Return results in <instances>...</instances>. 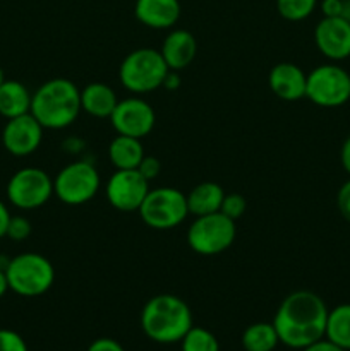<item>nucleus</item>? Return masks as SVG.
<instances>
[{
    "mask_svg": "<svg viewBox=\"0 0 350 351\" xmlns=\"http://www.w3.org/2000/svg\"><path fill=\"white\" fill-rule=\"evenodd\" d=\"M328 307L325 300L314 291L297 290L287 295L275 314L273 326L280 343L294 350L325 338Z\"/></svg>",
    "mask_w": 350,
    "mask_h": 351,
    "instance_id": "nucleus-1",
    "label": "nucleus"
},
{
    "mask_svg": "<svg viewBox=\"0 0 350 351\" xmlns=\"http://www.w3.org/2000/svg\"><path fill=\"white\" fill-rule=\"evenodd\" d=\"M81 112V89L71 79H50L33 93L30 113L43 129H65L78 120Z\"/></svg>",
    "mask_w": 350,
    "mask_h": 351,
    "instance_id": "nucleus-2",
    "label": "nucleus"
},
{
    "mask_svg": "<svg viewBox=\"0 0 350 351\" xmlns=\"http://www.w3.org/2000/svg\"><path fill=\"white\" fill-rule=\"evenodd\" d=\"M191 328V307L177 295L161 293L151 297L141 311V329L154 343H178Z\"/></svg>",
    "mask_w": 350,
    "mask_h": 351,
    "instance_id": "nucleus-3",
    "label": "nucleus"
},
{
    "mask_svg": "<svg viewBox=\"0 0 350 351\" xmlns=\"http://www.w3.org/2000/svg\"><path fill=\"white\" fill-rule=\"evenodd\" d=\"M9 290L24 298L41 297L55 283V267L45 256L23 252L10 257L5 269Z\"/></svg>",
    "mask_w": 350,
    "mask_h": 351,
    "instance_id": "nucleus-4",
    "label": "nucleus"
},
{
    "mask_svg": "<svg viewBox=\"0 0 350 351\" xmlns=\"http://www.w3.org/2000/svg\"><path fill=\"white\" fill-rule=\"evenodd\" d=\"M168 65L154 48H137L126 55L119 67V77L124 88L134 95H146L163 86Z\"/></svg>",
    "mask_w": 350,
    "mask_h": 351,
    "instance_id": "nucleus-5",
    "label": "nucleus"
},
{
    "mask_svg": "<svg viewBox=\"0 0 350 351\" xmlns=\"http://www.w3.org/2000/svg\"><path fill=\"white\" fill-rule=\"evenodd\" d=\"M137 213L150 228L172 230L187 219V195L175 187L150 189Z\"/></svg>",
    "mask_w": 350,
    "mask_h": 351,
    "instance_id": "nucleus-6",
    "label": "nucleus"
},
{
    "mask_svg": "<svg viewBox=\"0 0 350 351\" xmlns=\"http://www.w3.org/2000/svg\"><path fill=\"white\" fill-rule=\"evenodd\" d=\"M235 235V221L218 211L196 216L187 230V243L199 256H216L232 247Z\"/></svg>",
    "mask_w": 350,
    "mask_h": 351,
    "instance_id": "nucleus-7",
    "label": "nucleus"
},
{
    "mask_svg": "<svg viewBox=\"0 0 350 351\" xmlns=\"http://www.w3.org/2000/svg\"><path fill=\"white\" fill-rule=\"evenodd\" d=\"M102 187L98 170L89 161H74L62 168L54 178V194L67 206H81L91 201Z\"/></svg>",
    "mask_w": 350,
    "mask_h": 351,
    "instance_id": "nucleus-8",
    "label": "nucleus"
},
{
    "mask_svg": "<svg viewBox=\"0 0 350 351\" xmlns=\"http://www.w3.org/2000/svg\"><path fill=\"white\" fill-rule=\"evenodd\" d=\"M7 201L17 209L33 211L54 195V180L45 170L26 167L17 170L7 182Z\"/></svg>",
    "mask_w": 350,
    "mask_h": 351,
    "instance_id": "nucleus-9",
    "label": "nucleus"
},
{
    "mask_svg": "<svg viewBox=\"0 0 350 351\" xmlns=\"http://www.w3.org/2000/svg\"><path fill=\"white\" fill-rule=\"evenodd\" d=\"M305 98L323 108H338L350 99V74L336 64H325L307 74Z\"/></svg>",
    "mask_w": 350,
    "mask_h": 351,
    "instance_id": "nucleus-10",
    "label": "nucleus"
},
{
    "mask_svg": "<svg viewBox=\"0 0 350 351\" xmlns=\"http://www.w3.org/2000/svg\"><path fill=\"white\" fill-rule=\"evenodd\" d=\"M110 122L117 134L143 139L150 136L151 130L154 129L156 113L146 99L139 96H130V98L119 99L115 110L110 115Z\"/></svg>",
    "mask_w": 350,
    "mask_h": 351,
    "instance_id": "nucleus-11",
    "label": "nucleus"
},
{
    "mask_svg": "<svg viewBox=\"0 0 350 351\" xmlns=\"http://www.w3.org/2000/svg\"><path fill=\"white\" fill-rule=\"evenodd\" d=\"M150 192V182L136 170H115L106 182V201L122 213L139 211Z\"/></svg>",
    "mask_w": 350,
    "mask_h": 351,
    "instance_id": "nucleus-12",
    "label": "nucleus"
},
{
    "mask_svg": "<svg viewBox=\"0 0 350 351\" xmlns=\"http://www.w3.org/2000/svg\"><path fill=\"white\" fill-rule=\"evenodd\" d=\"M43 130V125L31 113H24L7 120L2 130V144L12 156H30L41 146Z\"/></svg>",
    "mask_w": 350,
    "mask_h": 351,
    "instance_id": "nucleus-13",
    "label": "nucleus"
},
{
    "mask_svg": "<svg viewBox=\"0 0 350 351\" xmlns=\"http://www.w3.org/2000/svg\"><path fill=\"white\" fill-rule=\"evenodd\" d=\"M314 43L333 62L350 57V23L342 17H323L314 29Z\"/></svg>",
    "mask_w": 350,
    "mask_h": 351,
    "instance_id": "nucleus-14",
    "label": "nucleus"
},
{
    "mask_svg": "<svg viewBox=\"0 0 350 351\" xmlns=\"http://www.w3.org/2000/svg\"><path fill=\"white\" fill-rule=\"evenodd\" d=\"M270 89L285 101H297L305 98V84H307V74L292 62H280L275 65L268 75Z\"/></svg>",
    "mask_w": 350,
    "mask_h": 351,
    "instance_id": "nucleus-15",
    "label": "nucleus"
},
{
    "mask_svg": "<svg viewBox=\"0 0 350 351\" xmlns=\"http://www.w3.org/2000/svg\"><path fill=\"white\" fill-rule=\"evenodd\" d=\"M134 14L137 21L151 29H170L180 17L178 0H136Z\"/></svg>",
    "mask_w": 350,
    "mask_h": 351,
    "instance_id": "nucleus-16",
    "label": "nucleus"
},
{
    "mask_svg": "<svg viewBox=\"0 0 350 351\" xmlns=\"http://www.w3.org/2000/svg\"><path fill=\"white\" fill-rule=\"evenodd\" d=\"M160 51L168 69L178 72L192 64L198 51V43L194 34L189 33L187 29H174L167 34Z\"/></svg>",
    "mask_w": 350,
    "mask_h": 351,
    "instance_id": "nucleus-17",
    "label": "nucleus"
},
{
    "mask_svg": "<svg viewBox=\"0 0 350 351\" xmlns=\"http://www.w3.org/2000/svg\"><path fill=\"white\" fill-rule=\"evenodd\" d=\"M119 98L110 86L91 82L81 89V108L95 119H110Z\"/></svg>",
    "mask_w": 350,
    "mask_h": 351,
    "instance_id": "nucleus-18",
    "label": "nucleus"
},
{
    "mask_svg": "<svg viewBox=\"0 0 350 351\" xmlns=\"http://www.w3.org/2000/svg\"><path fill=\"white\" fill-rule=\"evenodd\" d=\"M33 93L16 79H5L0 86V115L3 119H16L31 112Z\"/></svg>",
    "mask_w": 350,
    "mask_h": 351,
    "instance_id": "nucleus-19",
    "label": "nucleus"
},
{
    "mask_svg": "<svg viewBox=\"0 0 350 351\" xmlns=\"http://www.w3.org/2000/svg\"><path fill=\"white\" fill-rule=\"evenodd\" d=\"M185 195H187L189 215L205 216L220 211L225 192H223L222 185L215 184V182H201Z\"/></svg>",
    "mask_w": 350,
    "mask_h": 351,
    "instance_id": "nucleus-20",
    "label": "nucleus"
},
{
    "mask_svg": "<svg viewBox=\"0 0 350 351\" xmlns=\"http://www.w3.org/2000/svg\"><path fill=\"white\" fill-rule=\"evenodd\" d=\"M146 156L141 139L117 134L108 146V158L115 170H136Z\"/></svg>",
    "mask_w": 350,
    "mask_h": 351,
    "instance_id": "nucleus-21",
    "label": "nucleus"
},
{
    "mask_svg": "<svg viewBox=\"0 0 350 351\" xmlns=\"http://www.w3.org/2000/svg\"><path fill=\"white\" fill-rule=\"evenodd\" d=\"M325 338L342 350H350V304L336 305L328 311Z\"/></svg>",
    "mask_w": 350,
    "mask_h": 351,
    "instance_id": "nucleus-22",
    "label": "nucleus"
},
{
    "mask_svg": "<svg viewBox=\"0 0 350 351\" xmlns=\"http://www.w3.org/2000/svg\"><path fill=\"white\" fill-rule=\"evenodd\" d=\"M280 343L273 322H254L242 332L246 351H273Z\"/></svg>",
    "mask_w": 350,
    "mask_h": 351,
    "instance_id": "nucleus-23",
    "label": "nucleus"
},
{
    "mask_svg": "<svg viewBox=\"0 0 350 351\" xmlns=\"http://www.w3.org/2000/svg\"><path fill=\"white\" fill-rule=\"evenodd\" d=\"M182 351H220V343L211 331L192 326L180 339Z\"/></svg>",
    "mask_w": 350,
    "mask_h": 351,
    "instance_id": "nucleus-24",
    "label": "nucleus"
},
{
    "mask_svg": "<svg viewBox=\"0 0 350 351\" xmlns=\"http://www.w3.org/2000/svg\"><path fill=\"white\" fill-rule=\"evenodd\" d=\"M318 0H277V10L283 19L299 23L314 12Z\"/></svg>",
    "mask_w": 350,
    "mask_h": 351,
    "instance_id": "nucleus-25",
    "label": "nucleus"
},
{
    "mask_svg": "<svg viewBox=\"0 0 350 351\" xmlns=\"http://www.w3.org/2000/svg\"><path fill=\"white\" fill-rule=\"evenodd\" d=\"M246 209H247L246 197L237 194V192H232V194H225L220 211H222L225 216H229L230 219L237 221L239 218H242Z\"/></svg>",
    "mask_w": 350,
    "mask_h": 351,
    "instance_id": "nucleus-26",
    "label": "nucleus"
},
{
    "mask_svg": "<svg viewBox=\"0 0 350 351\" xmlns=\"http://www.w3.org/2000/svg\"><path fill=\"white\" fill-rule=\"evenodd\" d=\"M31 230H33V226H31L30 219L24 218V216H10L5 237H9L14 242H23L31 235Z\"/></svg>",
    "mask_w": 350,
    "mask_h": 351,
    "instance_id": "nucleus-27",
    "label": "nucleus"
},
{
    "mask_svg": "<svg viewBox=\"0 0 350 351\" xmlns=\"http://www.w3.org/2000/svg\"><path fill=\"white\" fill-rule=\"evenodd\" d=\"M0 351H27V345L19 332L0 329Z\"/></svg>",
    "mask_w": 350,
    "mask_h": 351,
    "instance_id": "nucleus-28",
    "label": "nucleus"
},
{
    "mask_svg": "<svg viewBox=\"0 0 350 351\" xmlns=\"http://www.w3.org/2000/svg\"><path fill=\"white\" fill-rule=\"evenodd\" d=\"M137 171H139V173L143 175L148 182L154 180V178H156L161 171L160 160H158L156 156H150V154H146V156L141 160L139 167H137Z\"/></svg>",
    "mask_w": 350,
    "mask_h": 351,
    "instance_id": "nucleus-29",
    "label": "nucleus"
},
{
    "mask_svg": "<svg viewBox=\"0 0 350 351\" xmlns=\"http://www.w3.org/2000/svg\"><path fill=\"white\" fill-rule=\"evenodd\" d=\"M336 206L345 221L350 223V178L338 189L336 194Z\"/></svg>",
    "mask_w": 350,
    "mask_h": 351,
    "instance_id": "nucleus-30",
    "label": "nucleus"
},
{
    "mask_svg": "<svg viewBox=\"0 0 350 351\" xmlns=\"http://www.w3.org/2000/svg\"><path fill=\"white\" fill-rule=\"evenodd\" d=\"M86 351H126L119 341L112 338H98L88 346Z\"/></svg>",
    "mask_w": 350,
    "mask_h": 351,
    "instance_id": "nucleus-31",
    "label": "nucleus"
},
{
    "mask_svg": "<svg viewBox=\"0 0 350 351\" xmlns=\"http://www.w3.org/2000/svg\"><path fill=\"white\" fill-rule=\"evenodd\" d=\"M319 7H321L323 17H340L342 0H321Z\"/></svg>",
    "mask_w": 350,
    "mask_h": 351,
    "instance_id": "nucleus-32",
    "label": "nucleus"
},
{
    "mask_svg": "<svg viewBox=\"0 0 350 351\" xmlns=\"http://www.w3.org/2000/svg\"><path fill=\"white\" fill-rule=\"evenodd\" d=\"M301 351H345V350H342L340 346L333 345L331 341H328L326 338H323V339H319V341L312 343V345L305 346V348Z\"/></svg>",
    "mask_w": 350,
    "mask_h": 351,
    "instance_id": "nucleus-33",
    "label": "nucleus"
},
{
    "mask_svg": "<svg viewBox=\"0 0 350 351\" xmlns=\"http://www.w3.org/2000/svg\"><path fill=\"white\" fill-rule=\"evenodd\" d=\"M340 161H342L343 170L350 175V136L343 141L342 149H340Z\"/></svg>",
    "mask_w": 350,
    "mask_h": 351,
    "instance_id": "nucleus-34",
    "label": "nucleus"
},
{
    "mask_svg": "<svg viewBox=\"0 0 350 351\" xmlns=\"http://www.w3.org/2000/svg\"><path fill=\"white\" fill-rule=\"evenodd\" d=\"M9 219H10V213L9 208L5 206V202L0 199V239H3L7 233V225H9Z\"/></svg>",
    "mask_w": 350,
    "mask_h": 351,
    "instance_id": "nucleus-35",
    "label": "nucleus"
},
{
    "mask_svg": "<svg viewBox=\"0 0 350 351\" xmlns=\"http://www.w3.org/2000/svg\"><path fill=\"white\" fill-rule=\"evenodd\" d=\"M178 86H180V77H178V72L168 71V74H167V77H165L163 86H161V88L168 89V91H175Z\"/></svg>",
    "mask_w": 350,
    "mask_h": 351,
    "instance_id": "nucleus-36",
    "label": "nucleus"
},
{
    "mask_svg": "<svg viewBox=\"0 0 350 351\" xmlns=\"http://www.w3.org/2000/svg\"><path fill=\"white\" fill-rule=\"evenodd\" d=\"M7 291H9V281H7L5 271L0 269V298H3Z\"/></svg>",
    "mask_w": 350,
    "mask_h": 351,
    "instance_id": "nucleus-37",
    "label": "nucleus"
},
{
    "mask_svg": "<svg viewBox=\"0 0 350 351\" xmlns=\"http://www.w3.org/2000/svg\"><path fill=\"white\" fill-rule=\"evenodd\" d=\"M340 17L345 19L347 23H350V0H342V12H340Z\"/></svg>",
    "mask_w": 350,
    "mask_h": 351,
    "instance_id": "nucleus-38",
    "label": "nucleus"
},
{
    "mask_svg": "<svg viewBox=\"0 0 350 351\" xmlns=\"http://www.w3.org/2000/svg\"><path fill=\"white\" fill-rule=\"evenodd\" d=\"M10 263V257L5 256V254H0V269L5 271L7 266H9Z\"/></svg>",
    "mask_w": 350,
    "mask_h": 351,
    "instance_id": "nucleus-39",
    "label": "nucleus"
},
{
    "mask_svg": "<svg viewBox=\"0 0 350 351\" xmlns=\"http://www.w3.org/2000/svg\"><path fill=\"white\" fill-rule=\"evenodd\" d=\"M3 82H5V74H3V69L0 67V86H2Z\"/></svg>",
    "mask_w": 350,
    "mask_h": 351,
    "instance_id": "nucleus-40",
    "label": "nucleus"
}]
</instances>
